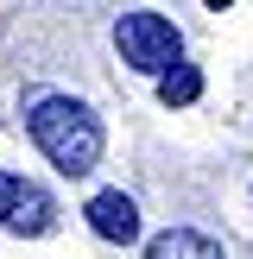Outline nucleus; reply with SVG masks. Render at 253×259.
Segmentation results:
<instances>
[{
	"label": "nucleus",
	"instance_id": "obj_3",
	"mask_svg": "<svg viewBox=\"0 0 253 259\" xmlns=\"http://www.w3.org/2000/svg\"><path fill=\"white\" fill-rule=\"evenodd\" d=\"M89 228H95L101 240H139V209H133V196H120V190H101L95 202H89Z\"/></svg>",
	"mask_w": 253,
	"mask_h": 259
},
{
	"label": "nucleus",
	"instance_id": "obj_5",
	"mask_svg": "<svg viewBox=\"0 0 253 259\" xmlns=\"http://www.w3.org/2000/svg\"><path fill=\"white\" fill-rule=\"evenodd\" d=\"M196 95H202L196 63H177V70H164V76H158V101H164V108H190Z\"/></svg>",
	"mask_w": 253,
	"mask_h": 259
},
{
	"label": "nucleus",
	"instance_id": "obj_4",
	"mask_svg": "<svg viewBox=\"0 0 253 259\" xmlns=\"http://www.w3.org/2000/svg\"><path fill=\"white\" fill-rule=\"evenodd\" d=\"M146 259H222V247L209 234H196V228H164L146 247Z\"/></svg>",
	"mask_w": 253,
	"mask_h": 259
},
{
	"label": "nucleus",
	"instance_id": "obj_6",
	"mask_svg": "<svg viewBox=\"0 0 253 259\" xmlns=\"http://www.w3.org/2000/svg\"><path fill=\"white\" fill-rule=\"evenodd\" d=\"M13 228H19V234H45V228H51V196H45V190L25 184L19 209H13Z\"/></svg>",
	"mask_w": 253,
	"mask_h": 259
},
{
	"label": "nucleus",
	"instance_id": "obj_1",
	"mask_svg": "<svg viewBox=\"0 0 253 259\" xmlns=\"http://www.w3.org/2000/svg\"><path fill=\"white\" fill-rule=\"evenodd\" d=\"M25 126H32L38 152H45L63 177H89L101 164V120L82 108V101H70V95H38L32 114H25Z\"/></svg>",
	"mask_w": 253,
	"mask_h": 259
},
{
	"label": "nucleus",
	"instance_id": "obj_7",
	"mask_svg": "<svg viewBox=\"0 0 253 259\" xmlns=\"http://www.w3.org/2000/svg\"><path fill=\"white\" fill-rule=\"evenodd\" d=\"M19 196H25V184H19V177H7V171H0V222H13V209H19Z\"/></svg>",
	"mask_w": 253,
	"mask_h": 259
},
{
	"label": "nucleus",
	"instance_id": "obj_2",
	"mask_svg": "<svg viewBox=\"0 0 253 259\" xmlns=\"http://www.w3.org/2000/svg\"><path fill=\"white\" fill-rule=\"evenodd\" d=\"M114 51H120V63H133V70L164 76V70H177L184 38H177V25L164 19V13H120V19H114Z\"/></svg>",
	"mask_w": 253,
	"mask_h": 259
}]
</instances>
